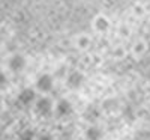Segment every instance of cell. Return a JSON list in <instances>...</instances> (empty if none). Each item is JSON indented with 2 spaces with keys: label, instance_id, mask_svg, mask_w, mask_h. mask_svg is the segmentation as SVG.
I'll return each mask as SVG.
<instances>
[{
  "label": "cell",
  "instance_id": "4fadbf2b",
  "mask_svg": "<svg viewBox=\"0 0 150 140\" xmlns=\"http://www.w3.org/2000/svg\"><path fill=\"white\" fill-rule=\"evenodd\" d=\"M0 111H2V101H0Z\"/></svg>",
  "mask_w": 150,
  "mask_h": 140
},
{
  "label": "cell",
  "instance_id": "52a82bcc",
  "mask_svg": "<svg viewBox=\"0 0 150 140\" xmlns=\"http://www.w3.org/2000/svg\"><path fill=\"white\" fill-rule=\"evenodd\" d=\"M102 136H104V131L95 124H92L89 128L86 130V139L87 140H102Z\"/></svg>",
  "mask_w": 150,
  "mask_h": 140
},
{
  "label": "cell",
  "instance_id": "ba28073f",
  "mask_svg": "<svg viewBox=\"0 0 150 140\" xmlns=\"http://www.w3.org/2000/svg\"><path fill=\"white\" fill-rule=\"evenodd\" d=\"M84 118L87 119V121H89V122H96L98 121V118H99V110L96 109V107H87V110H86V113H84Z\"/></svg>",
  "mask_w": 150,
  "mask_h": 140
},
{
  "label": "cell",
  "instance_id": "8fae6325",
  "mask_svg": "<svg viewBox=\"0 0 150 140\" xmlns=\"http://www.w3.org/2000/svg\"><path fill=\"white\" fill-rule=\"evenodd\" d=\"M8 84H9L8 75H6L3 71H0V91H5V89L8 87Z\"/></svg>",
  "mask_w": 150,
  "mask_h": 140
},
{
  "label": "cell",
  "instance_id": "3957f363",
  "mask_svg": "<svg viewBox=\"0 0 150 140\" xmlns=\"http://www.w3.org/2000/svg\"><path fill=\"white\" fill-rule=\"evenodd\" d=\"M72 110H74V107H72L69 99H60L59 103L54 106V110L53 111H56V116L57 118H68L69 114L72 113Z\"/></svg>",
  "mask_w": 150,
  "mask_h": 140
},
{
  "label": "cell",
  "instance_id": "7a4b0ae2",
  "mask_svg": "<svg viewBox=\"0 0 150 140\" xmlns=\"http://www.w3.org/2000/svg\"><path fill=\"white\" fill-rule=\"evenodd\" d=\"M53 87H54V79L50 74H42V75L38 77V80H36V89L39 92L48 94V92L53 91Z\"/></svg>",
  "mask_w": 150,
  "mask_h": 140
},
{
  "label": "cell",
  "instance_id": "7c38bea8",
  "mask_svg": "<svg viewBox=\"0 0 150 140\" xmlns=\"http://www.w3.org/2000/svg\"><path fill=\"white\" fill-rule=\"evenodd\" d=\"M38 140H54V137L51 134H42V136L38 137Z\"/></svg>",
  "mask_w": 150,
  "mask_h": 140
},
{
  "label": "cell",
  "instance_id": "8992f818",
  "mask_svg": "<svg viewBox=\"0 0 150 140\" xmlns=\"http://www.w3.org/2000/svg\"><path fill=\"white\" fill-rule=\"evenodd\" d=\"M8 66H9V69L12 72H21L24 68H26V59H24V56H21V54H14L9 59Z\"/></svg>",
  "mask_w": 150,
  "mask_h": 140
},
{
  "label": "cell",
  "instance_id": "30bf717a",
  "mask_svg": "<svg viewBox=\"0 0 150 140\" xmlns=\"http://www.w3.org/2000/svg\"><path fill=\"white\" fill-rule=\"evenodd\" d=\"M95 24H96V29H98V30H102V32H104V30L108 29V24H110V23H108V20H107L105 17H99Z\"/></svg>",
  "mask_w": 150,
  "mask_h": 140
},
{
  "label": "cell",
  "instance_id": "9c48e42d",
  "mask_svg": "<svg viewBox=\"0 0 150 140\" xmlns=\"http://www.w3.org/2000/svg\"><path fill=\"white\" fill-rule=\"evenodd\" d=\"M35 131L30 130V128H26V130H23L18 136V140H35Z\"/></svg>",
  "mask_w": 150,
  "mask_h": 140
},
{
  "label": "cell",
  "instance_id": "277c9868",
  "mask_svg": "<svg viewBox=\"0 0 150 140\" xmlns=\"http://www.w3.org/2000/svg\"><path fill=\"white\" fill-rule=\"evenodd\" d=\"M17 99H18V103L21 106L29 107L30 104H33L36 101V92L33 91V89H30V87H26V89H23V91L18 94Z\"/></svg>",
  "mask_w": 150,
  "mask_h": 140
},
{
  "label": "cell",
  "instance_id": "5b68a950",
  "mask_svg": "<svg viewBox=\"0 0 150 140\" xmlns=\"http://www.w3.org/2000/svg\"><path fill=\"white\" fill-rule=\"evenodd\" d=\"M84 83V75L80 72V71H72L68 74L66 77V86L69 89H78L81 87Z\"/></svg>",
  "mask_w": 150,
  "mask_h": 140
},
{
  "label": "cell",
  "instance_id": "6da1fadb",
  "mask_svg": "<svg viewBox=\"0 0 150 140\" xmlns=\"http://www.w3.org/2000/svg\"><path fill=\"white\" fill-rule=\"evenodd\" d=\"M53 110H54V106H53V101L50 98H47V96H42L39 99L36 98V101H35V111H36L38 116H42V118L50 116V114L53 113Z\"/></svg>",
  "mask_w": 150,
  "mask_h": 140
}]
</instances>
